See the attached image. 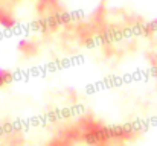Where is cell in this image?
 <instances>
[{
	"instance_id": "cell-1",
	"label": "cell",
	"mask_w": 157,
	"mask_h": 146,
	"mask_svg": "<svg viewBox=\"0 0 157 146\" xmlns=\"http://www.w3.org/2000/svg\"><path fill=\"white\" fill-rule=\"evenodd\" d=\"M107 0H40L38 12L55 28L92 32L104 21Z\"/></svg>"
},
{
	"instance_id": "cell-2",
	"label": "cell",
	"mask_w": 157,
	"mask_h": 146,
	"mask_svg": "<svg viewBox=\"0 0 157 146\" xmlns=\"http://www.w3.org/2000/svg\"><path fill=\"white\" fill-rule=\"evenodd\" d=\"M125 134L101 122H79L58 134L48 146H121Z\"/></svg>"
}]
</instances>
